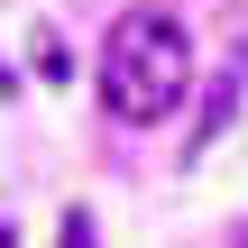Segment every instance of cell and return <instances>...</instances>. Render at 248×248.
<instances>
[{
    "mask_svg": "<svg viewBox=\"0 0 248 248\" xmlns=\"http://www.w3.org/2000/svg\"><path fill=\"white\" fill-rule=\"evenodd\" d=\"M0 92H9V64H0Z\"/></svg>",
    "mask_w": 248,
    "mask_h": 248,
    "instance_id": "cell-5",
    "label": "cell"
},
{
    "mask_svg": "<svg viewBox=\"0 0 248 248\" xmlns=\"http://www.w3.org/2000/svg\"><path fill=\"white\" fill-rule=\"evenodd\" d=\"M37 74H55V83L74 74V55H64V37H55V28H37Z\"/></svg>",
    "mask_w": 248,
    "mask_h": 248,
    "instance_id": "cell-2",
    "label": "cell"
},
{
    "mask_svg": "<svg viewBox=\"0 0 248 248\" xmlns=\"http://www.w3.org/2000/svg\"><path fill=\"white\" fill-rule=\"evenodd\" d=\"M55 248H101V230H92V212H83V202L64 212V230H55Z\"/></svg>",
    "mask_w": 248,
    "mask_h": 248,
    "instance_id": "cell-3",
    "label": "cell"
},
{
    "mask_svg": "<svg viewBox=\"0 0 248 248\" xmlns=\"http://www.w3.org/2000/svg\"><path fill=\"white\" fill-rule=\"evenodd\" d=\"M230 248H248V230H230Z\"/></svg>",
    "mask_w": 248,
    "mask_h": 248,
    "instance_id": "cell-4",
    "label": "cell"
},
{
    "mask_svg": "<svg viewBox=\"0 0 248 248\" xmlns=\"http://www.w3.org/2000/svg\"><path fill=\"white\" fill-rule=\"evenodd\" d=\"M193 92V28L175 9H120L101 37V110L120 129H156L166 110H184Z\"/></svg>",
    "mask_w": 248,
    "mask_h": 248,
    "instance_id": "cell-1",
    "label": "cell"
}]
</instances>
